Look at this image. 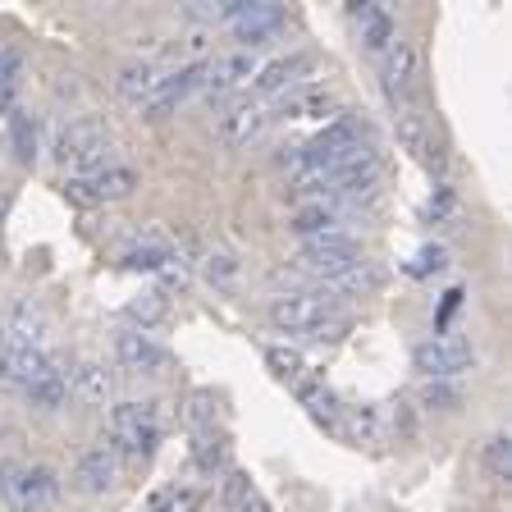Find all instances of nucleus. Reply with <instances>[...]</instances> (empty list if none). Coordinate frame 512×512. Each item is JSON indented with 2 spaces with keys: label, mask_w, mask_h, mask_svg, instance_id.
Masks as SVG:
<instances>
[{
  "label": "nucleus",
  "mask_w": 512,
  "mask_h": 512,
  "mask_svg": "<svg viewBox=\"0 0 512 512\" xmlns=\"http://www.w3.org/2000/svg\"><path fill=\"white\" fill-rule=\"evenodd\" d=\"M0 499L14 512H46L60 499V476L51 467H28V462H10L0 467Z\"/></svg>",
  "instance_id": "1"
},
{
  "label": "nucleus",
  "mask_w": 512,
  "mask_h": 512,
  "mask_svg": "<svg viewBox=\"0 0 512 512\" xmlns=\"http://www.w3.org/2000/svg\"><path fill=\"white\" fill-rule=\"evenodd\" d=\"M160 403H115L110 407V448L151 458L160 444Z\"/></svg>",
  "instance_id": "2"
},
{
  "label": "nucleus",
  "mask_w": 512,
  "mask_h": 512,
  "mask_svg": "<svg viewBox=\"0 0 512 512\" xmlns=\"http://www.w3.org/2000/svg\"><path fill=\"white\" fill-rule=\"evenodd\" d=\"M343 316L339 311V298H330L325 288H302V293H279L275 302H270V325L284 334H293V339H302L307 330H316V325H325V320Z\"/></svg>",
  "instance_id": "3"
},
{
  "label": "nucleus",
  "mask_w": 512,
  "mask_h": 512,
  "mask_svg": "<svg viewBox=\"0 0 512 512\" xmlns=\"http://www.w3.org/2000/svg\"><path fill=\"white\" fill-rule=\"evenodd\" d=\"M380 87H384V96H389L394 110H412V96H416V87H421V51H416L412 42L398 37V42L384 51Z\"/></svg>",
  "instance_id": "4"
},
{
  "label": "nucleus",
  "mask_w": 512,
  "mask_h": 512,
  "mask_svg": "<svg viewBox=\"0 0 512 512\" xmlns=\"http://www.w3.org/2000/svg\"><path fill=\"white\" fill-rule=\"evenodd\" d=\"M352 261H362V247L352 243L348 234H339V229H334V234H320V238H307L302 252L293 256V266L316 279H334L339 270H348Z\"/></svg>",
  "instance_id": "5"
},
{
  "label": "nucleus",
  "mask_w": 512,
  "mask_h": 512,
  "mask_svg": "<svg viewBox=\"0 0 512 512\" xmlns=\"http://www.w3.org/2000/svg\"><path fill=\"white\" fill-rule=\"evenodd\" d=\"M412 362L426 380H453V375L476 366V352H471V343H462V339H426V343H416Z\"/></svg>",
  "instance_id": "6"
},
{
  "label": "nucleus",
  "mask_w": 512,
  "mask_h": 512,
  "mask_svg": "<svg viewBox=\"0 0 512 512\" xmlns=\"http://www.w3.org/2000/svg\"><path fill=\"white\" fill-rule=\"evenodd\" d=\"M192 92H202V64H183V69H174V74H160L156 87L138 101V110L147 119H160V115H170L179 101H188Z\"/></svg>",
  "instance_id": "7"
},
{
  "label": "nucleus",
  "mask_w": 512,
  "mask_h": 512,
  "mask_svg": "<svg viewBox=\"0 0 512 512\" xmlns=\"http://www.w3.org/2000/svg\"><path fill=\"white\" fill-rule=\"evenodd\" d=\"M115 362L124 366V371H133V375H165V371L174 366V357L160 348L151 334L124 330V334L115 339Z\"/></svg>",
  "instance_id": "8"
},
{
  "label": "nucleus",
  "mask_w": 512,
  "mask_h": 512,
  "mask_svg": "<svg viewBox=\"0 0 512 512\" xmlns=\"http://www.w3.org/2000/svg\"><path fill=\"white\" fill-rule=\"evenodd\" d=\"M270 115L266 106L256 101V96H243V101H234V106L220 115V142L224 147H252L261 133H266Z\"/></svg>",
  "instance_id": "9"
},
{
  "label": "nucleus",
  "mask_w": 512,
  "mask_h": 512,
  "mask_svg": "<svg viewBox=\"0 0 512 512\" xmlns=\"http://www.w3.org/2000/svg\"><path fill=\"white\" fill-rule=\"evenodd\" d=\"M133 188H138V174L124 170V165H110V170L92 174V179H69V197H74V202H83V206L124 202Z\"/></svg>",
  "instance_id": "10"
},
{
  "label": "nucleus",
  "mask_w": 512,
  "mask_h": 512,
  "mask_svg": "<svg viewBox=\"0 0 512 512\" xmlns=\"http://www.w3.org/2000/svg\"><path fill=\"white\" fill-rule=\"evenodd\" d=\"M252 74H256V55L252 51H224V55H215L211 64H202V92L224 96Z\"/></svg>",
  "instance_id": "11"
},
{
  "label": "nucleus",
  "mask_w": 512,
  "mask_h": 512,
  "mask_svg": "<svg viewBox=\"0 0 512 512\" xmlns=\"http://www.w3.org/2000/svg\"><path fill=\"white\" fill-rule=\"evenodd\" d=\"M119 476V453L110 444H92L74 467V485L83 494H106Z\"/></svg>",
  "instance_id": "12"
},
{
  "label": "nucleus",
  "mask_w": 512,
  "mask_h": 512,
  "mask_svg": "<svg viewBox=\"0 0 512 512\" xmlns=\"http://www.w3.org/2000/svg\"><path fill=\"white\" fill-rule=\"evenodd\" d=\"M229 28H234V37L243 46H266L284 32V10L279 5H243V14Z\"/></svg>",
  "instance_id": "13"
},
{
  "label": "nucleus",
  "mask_w": 512,
  "mask_h": 512,
  "mask_svg": "<svg viewBox=\"0 0 512 512\" xmlns=\"http://www.w3.org/2000/svg\"><path fill=\"white\" fill-rule=\"evenodd\" d=\"M101 142H110L106 119H96V115L74 119V124L60 128V138H55V160H60V165H74V160L83 156V151L101 147Z\"/></svg>",
  "instance_id": "14"
},
{
  "label": "nucleus",
  "mask_w": 512,
  "mask_h": 512,
  "mask_svg": "<svg viewBox=\"0 0 512 512\" xmlns=\"http://www.w3.org/2000/svg\"><path fill=\"white\" fill-rule=\"evenodd\" d=\"M69 394L87 407L110 403V398H115V371H110L106 362H78L74 371H69Z\"/></svg>",
  "instance_id": "15"
},
{
  "label": "nucleus",
  "mask_w": 512,
  "mask_h": 512,
  "mask_svg": "<svg viewBox=\"0 0 512 512\" xmlns=\"http://www.w3.org/2000/svg\"><path fill=\"white\" fill-rule=\"evenodd\" d=\"M5 348H42L46 339V316L37 307H32L28 298H19L10 307V316H5Z\"/></svg>",
  "instance_id": "16"
},
{
  "label": "nucleus",
  "mask_w": 512,
  "mask_h": 512,
  "mask_svg": "<svg viewBox=\"0 0 512 512\" xmlns=\"http://www.w3.org/2000/svg\"><path fill=\"white\" fill-rule=\"evenodd\" d=\"M311 55L307 51H298V55H284V60H275V64H266V69H256V92L261 96H275V92H288V87L298 83L302 74H311Z\"/></svg>",
  "instance_id": "17"
},
{
  "label": "nucleus",
  "mask_w": 512,
  "mask_h": 512,
  "mask_svg": "<svg viewBox=\"0 0 512 512\" xmlns=\"http://www.w3.org/2000/svg\"><path fill=\"white\" fill-rule=\"evenodd\" d=\"M339 110V101H334L330 87H293V92H284V106H279V115L284 119H325Z\"/></svg>",
  "instance_id": "18"
},
{
  "label": "nucleus",
  "mask_w": 512,
  "mask_h": 512,
  "mask_svg": "<svg viewBox=\"0 0 512 512\" xmlns=\"http://www.w3.org/2000/svg\"><path fill=\"white\" fill-rule=\"evenodd\" d=\"M352 19L362 28V42L366 51H389L398 42V28H394V14L384 5H352Z\"/></svg>",
  "instance_id": "19"
},
{
  "label": "nucleus",
  "mask_w": 512,
  "mask_h": 512,
  "mask_svg": "<svg viewBox=\"0 0 512 512\" xmlns=\"http://www.w3.org/2000/svg\"><path fill=\"white\" fill-rule=\"evenodd\" d=\"M28 398H32L37 407H46V412L64 407V398H69V366H64L60 357H46L42 375L28 384Z\"/></svg>",
  "instance_id": "20"
},
{
  "label": "nucleus",
  "mask_w": 512,
  "mask_h": 512,
  "mask_svg": "<svg viewBox=\"0 0 512 512\" xmlns=\"http://www.w3.org/2000/svg\"><path fill=\"white\" fill-rule=\"evenodd\" d=\"M46 366V352L42 348H5L0 352V384L10 389H28Z\"/></svg>",
  "instance_id": "21"
},
{
  "label": "nucleus",
  "mask_w": 512,
  "mask_h": 512,
  "mask_svg": "<svg viewBox=\"0 0 512 512\" xmlns=\"http://www.w3.org/2000/svg\"><path fill=\"white\" fill-rule=\"evenodd\" d=\"M398 142H403V147L412 151L416 160H426L430 170H439V165H444V156H439L435 138H430L426 119L416 115V110H398Z\"/></svg>",
  "instance_id": "22"
},
{
  "label": "nucleus",
  "mask_w": 512,
  "mask_h": 512,
  "mask_svg": "<svg viewBox=\"0 0 512 512\" xmlns=\"http://www.w3.org/2000/svg\"><path fill=\"white\" fill-rule=\"evenodd\" d=\"M298 398L307 403V412L316 416L320 426H330L334 435H339V421H343V398L334 394L330 384H320V380H302L298 384Z\"/></svg>",
  "instance_id": "23"
},
{
  "label": "nucleus",
  "mask_w": 512,
  "mask_h": 512,
  "mask_svg": "<svg viewBox=\"0 0 512 512\" xmlns=\"http://www.w3.org/2000/svg\"><path fill=\"white\" fill-rule=\"evenodd\" d=\"M247 0H197V5H183V19H192L197 28H220V23H234L243 14Z\"/></svg>",
  "instance_id": "24"
},
{
  "label": "nucleus",
  "mask_w": 512,
  "mask_h": 512,
  "mask_svg": "<svg viewBox=\"0 0 512 512\" xmlns=\"http://www.w3.org/2000/svg\"><path fill=\"white\" fill-rule=\"evenodd\" d=\"M156 69H151L147 60H133V64H124V69H119L115 74V92L119 96H128V101H133V106H138L142 96L151 92V87H156Z\"/></svg>",
  "instance_id": "25"
},
{
  "label": "nucleus",
  "mask_w": 512,
  "mask_h": 512,
  "mask_svg": "<svg viewBox=\"0 0 512 512\" xmlns=\"http://www.w3.org/2000/svg\"><path fill=\"white\" fill-rule=\"evenodd\" d=\"M325 284L339 288V293H362V298H366V293H375V288L384 284V275L371 266V261H352L348 270H339V275L325 279Z\"/></svg>",
  "instance_id": "26"
},
{
  "label": "nucleus",
  "mask_w": 512,
  "mask_h": 512,
  "mask_svg": "<svg viewBox=\"0 0 512 512\" xmlns=\"http://www.w3.org/2000/svg\"><path fill=\"white\" fill-rule=\"evenodd\" d=\"M124 316L133 320V325H138L142 334L151 330V325H160V320L170 316V298H165V293H160V288H151V293H142V298H133L124 307Z\"/></svg>",
  "instance_id": "27"
},
{
  "label": "nucleus",
  "mask_w": 512,
  "mask_h": 512,
  "mask_svg": "<svg viewBox=\"0 0 512 512\" xmlns=\"http://www.w3.org/2000/svg\"><path fill=\"white\" fill-rule=\"evenodd\" d=\"M224 508L229 512H270V503L252 490V480H247L243 471H229V480H224Z\"/></svg>",
  "instance_id": "28"
},
{
  "label": "nucleus",
  "mask_w": 512,
  "mask_h": 512,
  "mask_svg": "<svg viewBox=\"0 0 512 512\" xmlns=\"http://www.w3.org/2000/svg\"><path fill=\"white\" fill-rule=\"evenodd\" d=\"M266 366L275 371V380H284V384H302L307 380V362H302V352L298 348H266Z\"/></svg>",
  "instance_id": "29"
},
{
  "label": "nucleus",
  "mask_w": 512,
  "mask_h": 512,
  "mask_svg": "<svg viewBox=\"0 0 512 512\" xmlns=\"http://www.w3.org/2000/svg\"><path fill=\"white\" fill-rule=\"evenodd\" d=\"M202 275L211 279V284H220V288L234 284V279H238V256L229 252V247H220V243L206 247V252H202Z\"/></svg>",
  "instance_id": "30"
},
{
  "label": "nucleus",
  "mask_w": 512,
  "mask_h": 512,
  "mask_svg": "<svg viewBox=\"0 0 512 512\" xmlns=\"http://www.w3.org/2000/svg\"><path fill=\"white\" fill-rule=\"evenodd\" d=\"M192 453H197V467H202V471H220L224 462H229V439H224V435H211V430H202Z\"/></svg>",
  "instance_id": "31"
},
{
  "label": "nucleus",
  "mask_w": 512,
  "mask_h": 512,
  "mask_svg": "<svg viewBox=\"0 0 512 512\" xmlns=\"http://www.w3.org/2000/svg\"><path fill=\"white\" fill-rule=\"evenodd\" d=\"M183 407H188V412H183V416H188V426L211 430L215 426V412H220V398H215L211 389H197V394H188V403H183Z\"/></svg>",
  "instance_id": "32"
},
{
  "label": "nucleus",
  "mask_w": 512,
  "mask_h": 512,
  "mask_svg": "<svg viewBox=\"0 0 512 512\" xmlns=\"http://www.w3.org/2000/svg\"><path fill=\"white\" fill-rule=\"evenodd\" d=\"M10 142H14V156H19L23 165H32V160H37V124H32L28 115H14L10 119Z\"/></svg>",
  "instance_id": "33"
},
{
  "label": "nucleus",
  "mask_w": 512,
  "mask_h": 512,
  "mask_svg": "<svg viewBox=\"0 0 512 512\" xmlns=\"http://www.w3.org/2000/svg\"><path fill=\"white\" fill-rule=\"evenodd\" d=\"M421 407H426V412H458L462 394L448 380H430L426 389H421Z\"/></svg>",
  "instance_id": "34"
},
{
  "label": "nucleus",
  "mask_w": 512,
  "mask_h": 512,
  "mask_svg": "<svg viewBox=\"0 0 512 512\" xmlns=\"http://www.w3.org/2000/svg\"><path fill=\"white\" fill-rule=\"evenodd\" d=\"M485 471H490L494 480L512 476V439L508 435H494L490 444H485Z\"/></svg>",
  "instance_id": "35"
},
{
  "label": "nucleus",
  "mask_w": 512,
  "mask_h": 512,
  "mask_svg": "<svg viewBox=\"0 0 512 512\" xmlns=\"http://www.w3.org/2000/svg\"><path fill=\"white\" fill-rule=\"evenodd\" d=\"M170 247H160V243H142V247H133V252L124 256V266L128 270H151V275H156L160 266H165V261H170Z\"/></svg>",
  "instance_id": "36"
},
{
  "label": "nucleus",
  "mask_w": 512,
  "mask_h": 512,
  "mask_svg": "<svg viewBox=\"0 0 512 512\" xmlns=\"http://www.w3.org/2000/svg\"><path fill=\"white\" fill-rule=\"evenodd\" d=\"M197 508V494H188V490H160L156 499H151V512H192Z\"/></svg>",
  "instance_id": "37"
},
{
  "label": "nucleus",
  "mask_w": 512,
  "mask_h": 512,
  "mask_svg": "<svg viewBox=\"0 0 512 512\" xmlns=\"http://www.w3.org/2000/svg\"><path fill=\"white\" fill-rule=\"evenodd\" d=\"M430 266H435V270L444 266V247H426V252L416 256V266H412V270H416V275H421V270H430Z\"/></svg>",
  "instance_id": "38"
},
{
  "label": "nucleus",
  "mask_w": 512,
  "mask_h": 512,
  "mask_svg": "<svg viewBox=\"0 0 512 512\" xmlns=\"http://www.w3.org/2000/svg\"><path fill=\"white\" fill-rule=\"evenodd\" d=\"M206 42H211V32L197 28V32H188V42H183V51H188V55H202V51H206Z\"/></svg>",
  "instance_id": "39"
},
{
  "label": "nucleus",
  "mask_w": 512,
  "mask_h": 512,
  "mask_svg": "<svg viewBox=\"0 0 512 512\" xmlns=\"http://www.w3.org/2000/svg\"><path fill=\"white\" fill-rule=\"evenodd\" d=\"M5 211H10V197H0V220H5Z\"/></svg>",
  "instance_id": "40"
},
{
  "label": "nucleus",
  "mask_w": 512,
  "mask_h": 512,
  "mask_svg": "<svg viewBox=\"0 0 512 512\" xmlns=\"http://www.w3.org/2000/svg\"><path fill=\"white\" fill-rule=\"evenodd\" d=\"M0 352H5V330H0Z\"/></svg>",
  "instance_id": "41"
},
{
  "label": "nucleus",
  "mask_w": 512,
  "mask_h": 512,
  "mask_svg": "<svg viewBox=\"0 0 512 512\" xmlns=\"http://www.w3.org/2000/svg\"><path fill=\"white\" fill-rule=\"evenodd\" d=\"M0 55H5V46H0Z\"/></svg>",
  "instance_id": "42"
}]
</instances>
